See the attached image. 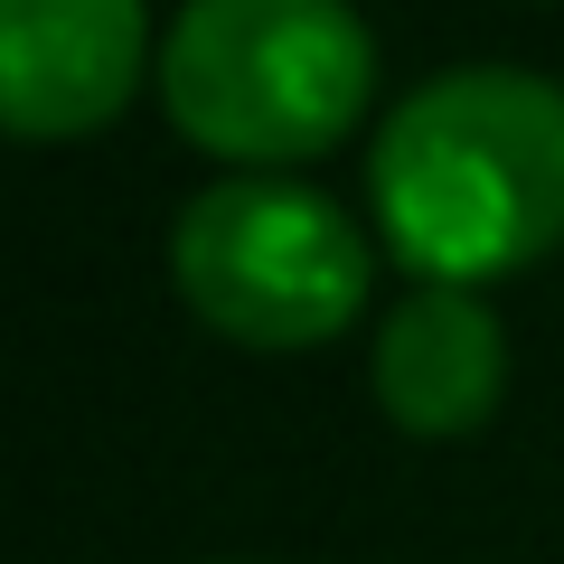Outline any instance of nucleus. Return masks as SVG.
<instances>
[{"instance_id":"4","label":"nucleus","mask_w":564,"mask_h":564,"mask_svg":"<svg viewBox=\"0 0 564 564\" xmlns=\"http://www.w3.org/2000/svg\"><path fill=\"white\" fill-rule=\"evenodd\" d=\"M141 0H0V122L20 141H85L141 95Z\"/></svg>"},{"instance_id":"5","label":"nucleus","mask_w":564,"mask_h":564,"mask_svg":"<svg viewBox=\"0 0 564 564\" xmlns=\"http://www.w3.org/2000/svg\"><path fill=\"white\" fill-rule=\"evenodd\" d=\"M377 404L395 433L414 443H462L499 414L508 395V339H499V311L480 292H443L423 282L404 292L395 311L377 321Z\"/></svg>"},{"instance_id":"1","label":"nucleus","mask_w":564,"mask_h":564,"mask_svg":"<svg viewBox=\"0 0 564 564\" xmlns=\"http://www.w3.org/2000/svg\"><path fill=\"white\" fill-rule=\"evenodd\" d=\"M377 226L395 263L480 292L564 245V85L527 66H452L377 122Z\"/></svg>"},{"instance_id":"3","label":"nucleus","mask_w":564,"mask_h":564,"mask_svg":"<svg viewBox=\"0 0 564 564\" xmlns=\"http://www.w3.org/2000/svg\"><path fill=\"white\" fill-rule=\"evenodd\" d=\"M180 302L236 348H321L377 292L367 226L329 188H302L282 170H236L198 188L170 226Z\"/></svg>"},{"instance_id":"2","label":"nucleus","mask_w":564,"mask_h":564,"mask_svg":"<svg viewBox=\"0 0 564 564\" xmlns=\"http://www.w3.org/2000/svg\"><path fill=\"white\" fill-rule=\"evenodd\" d=\"M377 39L348 0H188L161 39V113L236 170H292L358 132Z\"/></svg>"}]
</instances>
